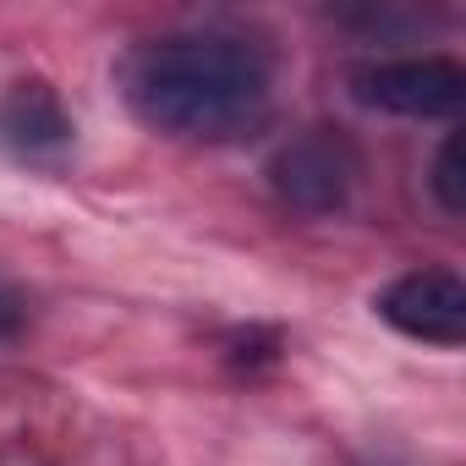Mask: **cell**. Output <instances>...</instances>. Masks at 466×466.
<instances>
[{
	"label": "cell",
	"instance_id": "6da1fadb",
	"mask_svg": "<svg viewBox=\"0 0 466 466\" xmlns=\"http://www.w3.org/2000/svg\"><path fill=\"white\" fill-rule=\"evenodd\" d=\"M127 110L176 143H242L269 121V56L230 34L143 39L116 66Z\"/></svg>",
	"mask_w": 466,
	"mask_h": 466
},
{
	"label": "cell",
	"instance_id": "7a4b0ae2",
	"mask_svg": "<svg viewBox=\"0 0 466 466\" xmlns=\"http://www.w3.org/2000/svg\"><path fill=\"white\" fill-rule=\"evenodd\" d=\"M362 181V154L340 127H308L286 137L269 159V192L308 219H329L351 203Z\"/></svg>",
	"mask_w": 466,
	"mask_h": 466
},
{
	"label": "cell",
	"instance_id": "3957f363",
	"mask_svg": "<svg viewBox=\"0 0 466 466\" xmlns=\"http://www.w3.org/2000/svg\"><path fill=\"white\" fill-rule=\"evenodd\" d=\"M351 99L400 121H450L466 105V72L450 56H390L351 72Z\"/></svg>",
	"mask_w": 466,
	"mask_h": 466
},
{
	"label": "cell",
	"instance_id": "277c9868",
	"mask_svg": "<svg viewBox=\"0 0 466 466\" xmlns=\"http://www.w3.org/2000/svg\"><path fill=\"white\" fill-rule=\"evenodd\" d=\"M373 308L406 340L444 346V351H455L466 340V286L455 269H411V275L390 280L373 297Z\"/></svg>",
	"mask_w": 466,
	"mask_h": 466
},
{
	"label": "cell",
	"instance_id": "5b68a950",
	"mask_svg": "<svg viewBox=\"0 0 466 466\" xmlns=\"http://www.w3.org/2000/svg\"><path fill=\"white\" fill-rule=\"evenodd\" d=\"M77 143V121L50 83H12L0 94V148L23 165H61Z\"/></svg>",
	"mask_w": 466,
	"mask_h": 466
},
{
	"label": "cell",
	"instance_id": "8992f818",
	"mask_svg": "<svg viewBox=\"0 0 466 466\" xmlns=\"http://www.w3.org/2000/svg\"><path fill=\"white\" fill-rule=\"evenodd\" d=\"M428 192H433V203H439L444 214H461V208H466V187H461V143H455V137L439 143V154H433V165H428Z\"/></svg>",
	"mask_w": 466,
	"mask_h": 466
},
{
	"label": "cell",
	"instance_id": "52a82bcc",
	"mask_svg": "<svg viewBox=\"0 0 466 466\" xmlns=\"http://www.w3.org/2000/svg\"><path fill=\"white\" fill-rule=\"evenodd\" d=\"M23 329H28V297L12 280H0V346H12Z\"/></svg>",
	"mask_w": 466,
	"mask_h": 466
}]
</instances>
